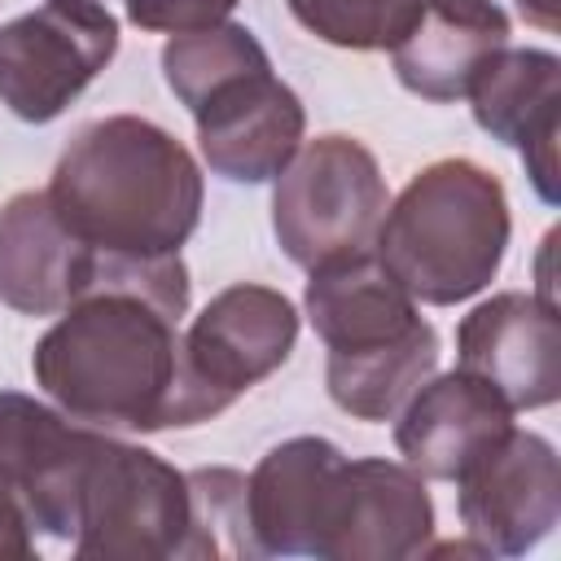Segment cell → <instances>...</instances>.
Here are the masks:
<instances>
[{
	"instance_id": "5",
	"label": "cell",
	"mask_w": 561,
	"mask_h": 561,
	"mask_svg": "<svg viewBox=\"0 0 561 561\" xmlns=\"http://www.w3.org/2000/svg\"><path fill=\"white\" fill-rule=\"evenodd\" d=\"M390 206L377 153L342 131L302 140L272 184V232L302 272L373 250Z\"/></svg>"
},
{
	"instance_id": "16",
	"label": "cell",
	"mask_w": 561,
	"mask_h": 561,
	"mask_svg": "<svg viewBox=\"0 0 561 561\" xmlns=\"http://www.w3.org/2000/svg\"><path fill=\"white\" fill-rule=\"evenodd\" d=\"M394 421V447L403 465H412L421 478L456 482L486 447L508 434L513 408L478 373L451 368L421 381Z\"/></svg>"
},
{
	"instance_id": "17",
	"label": "cell",
	"mask_w": 561,
	"mask_h": 561,
	"mask_svg": "<svg viewBox=\"0 0 561 561\" xmlns=\"http://www.w3.org/2000/svg\"><path fill=\"white\" fill-rule=\"evenodd\" d=\"M96 250L79 241L48 188L13 193L0 206V302L22 316L66 311L92 280Z\"/></svg>"
},
{
	"instance_id": "14",
	"label": "cell",
	"mask_w": 561,
	"mask_h": 561,
	"mask_svg": "<svg viewBox=\"0 0 561 561\" xmlns=\"http://www.w3.org/2000/svg\"><path fill=\"white\" fill-rule=\"evenodd\" d=\"M346 451L320 434H298L263 451L245 478V513L259 557H320Z\"/></svg>"
},
{
	"instance_id": "18",
	"label": "cell",
	"mask_w": 561,
	"mask_h": 561,
	"mask_svg": "<svg viewBox=\"0 0 561 561\" xmlns=\"http://www.w3.org/2000/svg\"><path fill=\"white\" fill-rule=\"evenodd\" d=\"M508 44V13L495 0H421L412 26L390 48V66L412 96L460 101L473 70Z\"/></svg>"
},
{
	"instance_id": "19",
	"label": "cell",
	"mask_w": 561,
	"mask_h": 561,
	"mask_svg": "<svg viewBox=\"0 0 561 561\" xmlns=\"http://www.w3.org/2000/svg\"><path fill=\"white\" fill-rule=\"evenodd\" d=\"M158 61H162V79H167L171 96L188 114L232 75L272 66L267 48L259 44V35L245 22H215L202 31H180L162 44Z\"/></svg>"
},
{
	"instance_id": "3",
	"label": "cell",
	"mask_w": 561,
	"mask_h": 561,
	"mask_svg": "<svg viewBox=\"0 0 561 561\" xmlns=\"http://www.w3.org/2000/svg\"><path fill=\"white\" fill-rule=\"evenodd\" d=\"M302 311L329 346L324 390L355 421H394L438 373V333L373 250L307 272Z\"/></svg>"
},
{
	"instance_id": "13",
	"label": "cell",
	"mask_w": 561,
	"mask_h": 561,
	"mask_svg": "<svg viewBox=\"0 0 561 561\" xmlns=\"http://www.w3.org/2000/svg\"><path fill=\"white\" fill-rule=\"evenodd\" d=\"M473 123L513 145L526 162L535 193L557 206V136H561V57L548 48H495L465 88Z\"/></svg>"
},
{
	"instance_id": "2",
	"label": "cell",
	"mask_w": 561,
	"mask_h": 561,
	"mask_svg": "<svg viewBox=\"0 0 561 561\" xmlns=\"http://www.w3.org/2000/svg\"><path fill=\"white\" fill-rule=\"evenodd\" d=\"M48 197L61 224L96 254H180L202 219V167L153 118L105 114L61 149Z\"/></svg>"
},
{
	"instance_id": "22",
	"label": "cell",
	"mask_w": 561,
	"mask_h": 561,
	"mask_svg": "<svg viewBox=\"0 0 561 561\" xmlns=\"http://www.w3.org/2000/svg\"><path fill=\"white\" fill-rule=\"evenodd\" d=\"M232 9H237V0H123V13H127L131 26L167 31V35L228 22Z\"/></svg>"
},
{
	"instance_id": "7",
	"label": "cell",
	"mask_w": 561,
	"mask_h": 561,
	"mask_svg": "<svg viewBox=\"0 0 561 561\" xmlns=\"http://www.w3.org/2000/svg\"><path fill=\"white\" fill-rule=\"evenodd\" d=\"M188 473L149 447L96 434L75 508V552L96 561L184 557Z\"/></svg>"
},
{
	"instance_id": "4",
	"label": "cell",
	"mask_w": 561,
	"mask_h": 561,
	"mask_svg": "<svg viewBox=\"0 0 561 561\" xmlns=\"http://www.w3.org/2000/svg\"><path fill=\"white\" fill-rule=\"evenodd\" d=\"M508 232L513 215L500 175L473 158H438L386 206L373 254L416 302L456 307L495 280Z\"/></svg>"
},
{
	"instance_id": "15",
	"label": "cell",
	"mask_w": 561,
	"mask_h": 561,
	"mask_svg": "<svg viewBox=\"0 0 561 561\" xmlns=\"http://www.w3.org/2000/svg\"><path fill=\"white\" fill-rule=\"evenodd\" d=\"M434 535V500L412 465L359 456L342 465L320 561H408Z\"/></svg>"
},
{
	"instance_id": "24",
	"label": "cell",
	"mask_w": 561,
	"mask_h": 561,
	"mask_svg": "<svg viewBox=\"0 0 561 561\" xmlns=\"http://www.w3.org/2000/svg\"><path fill=\"white\" fill-rule=\"evenodd\" d=\"M517 9H522V18H526L530 26L557 31V9H561V0H517Z\"/></svg>"
},
{
	"instance_id": "8",
	"label": "cell",
	"mask_w": 561,
	"mask_h": 561,
	"mask_svg": "<svg viewBox=\"0 0 561 561\" xmlns=\"http://www.w3.org/2000/svg\"><path fill=\"white\" fill-rule=\"evenodd\" d=\"M118 53V18L101 0H44L0 26V105L53 123Z\"/></svg>"
},
{
	"instance_id": "1",
	"label": "cell",
	"mask_w": 561,
	"mask_h": 561,
	"mask_svg": "<svg viewBox=\"0 0 561 561\" xmlns=\"http://www.w3.org/2000/svg\"><path fill=\"white\" fill-rule=\"evenodd\" d=\"M188 294L180 254H96L88 289L31 351L35 386L66 416L105 434L171 430Z\"/></svg>"
},
{
	"instance_id": "12",
	"label": "cell",
	"mask_w": 561,
	"mask_h": 561,
	"mask_svg": "<svg viewBox=\"0 0 561 561\" xmlns=\"http://www.w3.org/2000/svg\"><path fill=\"white\" fill-rule=\"evenodd\" d=\"M460 368L478 373L513 412H535L561 394V320L535 294L504 289L456 324Z\"/></svg>"
},
{
	"instance_id": "6",
	"label": "cell",
	"mask_w": 561,
	"mask_h": 561,
	"mask_svg": "<svg viewBox=\"0 0 561 561\" xmlns=\"http://www.w3.org/2000/svg\"><path fill=\"white\" fill-rule=\"evenodd\" d=\"M298 342V307L272 289L237 280L219 289L180 333V381L171 430L228 412L250 386L272 377Z\"/></svg>"
},
{
	"instance_id": "9",
	"label": "cell",
	"mask_w": 561,
	"mask_h": 561,
	"mask_svg": "<svg viewBox=\"0 0 561 561\" xmlns=\"http://www.w3.org/2000/svg\"><path fill=\"white\" fill-rule=\"evenodd\" d=\"M456 508L465 535L486 557L530 552L561 517L557 447L539 430L508 425V434L456 478Z\"/></svg>"
},
{
	"instance_id": "21",
	"label": "cell",
	"mask_w": 561,
	"mask_h": 561,
	"mask_svg": "<svg viewBox=\"0 0 561 561\" xmlns=\"http://www.w3.org/2000/svg\"><path fill=\"white\" fill-rule=\"evenodd\" d=\"M285 4L302 31L351 53L394 48L421 9V0H285Z\"/></svg>"
},
{
	"instance_id": "23",
	"label": "cell",
	"mask_w": 561,
	"mask_h": 561,
	"mask_svg": "<svg viewBox=\"0 0 561 561\" xmlns=\"http://www.w3.org/2000/svg\"><path fill=\"white\" fill-rule=\"evenodd\" d=\"M35 552V526L26 517V504L9 482H0V557H31Z\"/></svg>"
},
{
	"instance_id": "20",
	"label": "cell",
	"mask_w": 561,
	"mask_h": 561,
	"mask_svg": "<svg viewBox=\"0 0 561 561\" xmlns=\"http://www.w3.org/2000/svg\"><path fill=\"white\" fill-rule=\"evenodd\" d=\"M188 539L184 561H219V557H259L245 513V473L228 465L188 469Z\"/></svg>"
},
{
	"instance_id": "11",
	"label": "cell",
	"mask_w": 561,
	"mask_h": 561,
	"mask_svg": "<svg viewBox=\"0 0 561 561\" xmlns=\"http://www.w3.org/2000/svg\"><path fill=\"white\" fill-rule=\"evenodd\" d=\"M197 149L206 167L232 184H267L294 158L307 131V110L298 92L263 70L232 75L197 110Z\"/></svg>"
},
{
	"instance_id": "10",
	"label": "cell",
	"mask_w": 561,
	"mask_h": 561,
	"mask_svg": "<svg viewBox=\"0 0 561 561\" xmlns=\"http://www.w3.org/2000/svg\"><path fill=\"white\" fill-rule=\"evenodd\" d=\"M92 425L22 390H0V482L18 491L35 530L75 539L83 465L96 447Z\"/></svg>"
}]
</instances>
